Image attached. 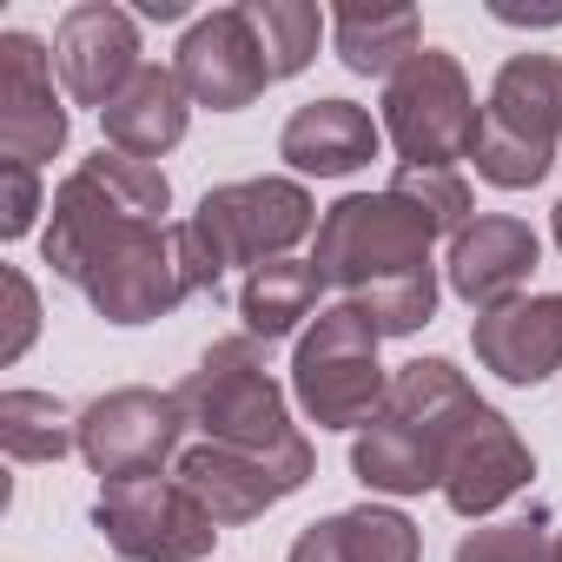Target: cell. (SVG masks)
Wrapping results in <instances>:
<instances>
[{
    "mask_svg": "<svg viewBox=\"0 0 562 562\" xmlns=\"http://www.w3.org/2000/svg\"><path fill=\"white\" fill-rule=\"evenodd\" d=\"M318 299H325V271L312 258H271L258 271H245L238 285V318H245V338H292L305 318H318Z\"/></svg>",
    "mask_w": 562,
    "mask_h": 562,
    "instance_id": "7402d4cb",
    "label": "cell"
},
{
    "mask_svg": "<svg viewBox=\"0 0 562 562\" xmlns=\"http://www.w3.org/2000/svg\"><path fill=\"white\" fill-rule=\"evenodd\" d=\"M378 139L384 126L351 106V100H312L285 120V133H278V159H292L299 172H318V179H345L358 166L378 159Z\"/></svg>",
    "mask_w": 562,
    "mask_h": 562,
    "instance_id": "d6986e66",
    "label": "cell"
},
{
    "mask_svg": "<svg viewBox=\"0 0 562 562\" xmlns=\"http://www.w3.org/2000/svg\"><path fill=\"white\" fill-rule=\"evenodd\" d=\"M490 14L496 21H516V27H562V0H555V8H516V0H496Z\"/></svg>",
    "mask_w": 562,
    "mask_h": 562,
    "instance_id": "f546056e",
    "label": "cell"
},
{
    "mask_svg": "<svg viewBox=\"0 0 562 562\" xmlns=\"http://www.w3.org/2000/svg\"><path fill=\"white\" fill-rule=\"evenodd\" d=\"M54 67H60V80L80 106L106 113L126 93V80L146 67L133 14L113 8V0H80V8H67V21L54 34Z\"/></svg>",
    "mask_w": 562,
    "mask_h": 562,
    "instance_id": "4fadbf2b",
    "label": "cell"
},
{
    "mask_svg": "<svg viewBox=\"0 0 562 562\" xmlns=\"http://www.w3.org/2000/svg\"><path fill=\"white\" fill-rule=\"evenodd\" d=\"M172 74L192 93V106H212V113H238L271 87V67H265V54H258L238 8H218V14L192 21L186 41H179Z\"/></svg>",
    "mask_w": 562,
    "mask_h": 562,
    "instance_id": "5bb4252c",
    "label": "cell"
},
{
    "mask_svg": "<svg viewBox=\"0 0 562 562\" xmlns=\"http://www.w3.org/2000/svg\"><path fill=\"white\" fill-rule=\"evenodd\" d=\"M172 212V186L153 159H133V153H93L80 159L60 192H54V218H47V265L67 285H87V271H100L113 251H126L133 238L159 232Z\"/></svg>",
    "mask_w": 562,
    "mask_h": 562,
    "instance_id": "3957f363",
    "label": "cell"
},
{
    "mask_svg": "<svg viewBox=\"0 0 562 562\" xmlns=\"http://www.w3.org/2000/svg\"><path fill=\"white\" fill-rule=\"evenodd\" d=\"M529 476H536V457H529V443L509 430V417L503 411H476L470 424H463V437H457V450H450V470H443V503L457 509V516H490V509H503L516 490H529Z\"/></svg>",
    "mask_w": 562,
    "mask_h": 562,
    "instance_id": "e0dca14e",
    "label": "cell"
},
{
    "mask_svg": "<svg viewBox=\"0 0 562 562\" xmlns=\"http://www.w3.org/2000/svg\"><path fill=\"white\" fill-rule=\"evenodd\" d=\"M186 437V404L179 391H106L80 411V457L93 463V476L120 483V476H159V463L179 450Z\"/></svg>",
    "mask_w": 562,
    "mask_h": 562,
    "instance_id": "8fae6325",
    "label": "cell"
},
{
    "mask_svg": "<svg viewBox=\"0 0 562 562\" xmlns=\"http://www.w3.org/2000/svg\"><path fill=\"white\" fill-rule=\"evenodd\" d=\"M67 146V106L54 93V60L34 34H0V153L54 159Z\"/></svg>",
    "mask_w": 562,
    "mask_h": 562,
    "instance_id": "9a60e30c",
    "label": "cell"
},
{
    "mask_svg": "<svg viewBox=\"0 0 562 562\" xmlns=\"http://www.w3.org/2000/svg\"><path fill=\"white\" fill-rule=\"evenodd\" d=\"M238 14H245V27H251V41L265 54L271 80H292V74L312 67L318 34H325V14L312 8V0H245Z\"/></svg>",
    "mask_w": 562,
    "mask_h": 562,
    "instance_id": "d4e9b609",
    "label": "cell"
},
{
    "mask_svg": "<svg viewBox=\"0 0 562 562\" xmlns=\"http://www.w3.org/2000/svg\"><path fill=\"white\" fill-rule=\"evenodd\" d=\"M285 562H424V536L404 509H384V503H358V509H338L325 522H312Z\"/></svg>",
    "mask_w": 562,
    "mask_h": 562,
    "instance_id": "ffe728a7",
    "label": "cell"
},
{
    "mask_svg": "<svg viewBox=\"0 0 562 562\" xmlns=\"http://www.w3.org/2000/svg\"><path fill=\"white\" fill-rule=\"evenodd\" d=\"M292 391H299V411L318 430H364L391 397V378L378 364V331L351 305L318 312L312 331L299 338Z\"/></svg>",
    "mask_w": 562,
    "mask_h": 562,
    "instance_id": "8992f818",
    "label": "cell"
},
{
    "mask_svg": "<svg viewBox=\"0 0 562 562\" xmlns=\"http://www.w3.org/2000/svg\"><path fill=\"white\" fill-rule=\"evenodd\" d=\"M139 14H146V21H179L186 8H179V0H139Z\"/></svg>",
    "mask_w": 562,
    "mask_h": 562,
    "instance_id": "4dcf8cb0",
    "label": "cell"
},
{
    "mask_svg": "<svg viewBox=\"0 0 562 562\" xmlns=\"http://www.w3.org/2000/svg\"><path fill=\"white\" fill-rule=\"evenodd\" d=\"M555 245H562V199H555Z\"/></svg>",
    "mask_w": 562,
    "mask_h": 562,
    "instance_id": "d6a6232c",
    "label": "cell"
},
{
    "mask_svg": "<svg viewBox=\"0 0 562 562\" xmlns=\"http://www.w3.org/2000/svg\"><path fill=\"white\" fill-rule=\"evenodd\" d=\"M218 265L205 258L192 225H159L146 238H133L126 251H113L100 271H87V305L106 325H153L166 312H179L199 292H218Z\"/></svg>",
    "mask_w": 562,
    "mask_h": 562,
    "instance_id": "52a82bcc",
    "label": "cell"
},
{
    "mask_svg": "<svg viewBox=\"0 0 562 562\" xmlns=\"http://www.w3.org/2000/svg\"><path fill=\"white\" fill-rule=\"evenodd\" d=\"M186 120H192V93L179 87L172 67H139L126 80V93L100 113L113 153H133V159H159L186 139Z\"/></svg>",
    "mask_w": 562,
    "mask_h": 562,
    "instance_id": "44dd1931",
    "label": "cell"
},
{
    "mask_svg": "<svg viewBox=\"0 0 562 562\" xmlns=\"http://www.w3.org/2000/svg\"><path fill=\"white\" fill-rule=\"evenodd\" d=\"M437 232L384 186V192H351L318 218V271L325 285L345 292V305L378 331V338H411L437 312V265H430Z\"/></svg>",
    "mask_w": 562,
    "mask_h": 562,
    "instance_id": "6da1fadb",
    "label": "cell"
},
{
    "mask_svg": "<svg viewBox=\"0 0 562 562\" xmlns=\"http://www.w3.org/2000/svg\"><path fill=\"white\" fill-rule=\"evenodd\" d=\"M542 562H562V529L549 536V555H542Z\"/></svg>",
    "mask_w": 562,
    "mask_h": 562,
    "instance_id": "1f68e13d",
    "label": "cell"
},
{
    "mask_svg": "<svg viewBox=\"0 0 562 562\" xmlns=\"http://www.w3.org/2000/svg\"><path fill=\"white\" fill-rule=\"evenodd\" d=\"M483 411V397L470 391V378L450 358H417L391 378L384 411L358 430L351 443V470L364 490L378 496H424L443 490L450 450L463 437V424Z\"/></svg>",
    "mask_w": 562,
    "mask_h": 562,
    "instance_id": "7a4b0ae2",
    "label": "cell"
},
{
    "mask_svg": "<svg viewBox=\"0 0 562 562\" xmlns=\"http://www.w3.org/2000/svg\"><path fill=\"white\" fill-rule=\"evenodd\" d=\"M100 536L126 562H205L218 542V522L192 503L179 476H120L93 503Z\"/></svg>",
    "mask_w": 562,
    "mask_h": 562,
    "instance_id": "30bf717a",
    "label": "cell"
},
{
    "mask_svg": "<svg viewBox=\"0 0 562 562\" xmlns=\"http://www.w3.org/2000/svg\"><path fill=\"white\" fill-rule=\"evenodd\" d=\"M331 34H338V60L364 80H391L424 41L417 27V8H338L331 14Z\"/></svg>",
    "mask_w": 562,
    "mask_h": 562,
    "instance_id": "603a6c76",
    "label": "cell"
},
{
    "mask_svg": "<svg viewBox=\"0 0 562 562\" xmlns=\"http://www.w3.org/2000/svg\"><path fill=\"white\" fill-rule=\"evenodd\" d=\"M384 133L404 153V166H457L476 159V93L443 47H417L391 80H384Z\"/></svg>",
    "mask_w": 562,
    "mask_h": 562,
    "instance_id": "ba28073f",
    "label": "cell"
},
{
    "mask_svg": "<svg viewBox=\"0 0 562 562\" xmlns=\"http://www.w3.org/2000/svg\"><path fill=\"white\" fill-rule=\"evenodd\" d=\"M536 258H542V238H536L522 218L490 212V218H470V225L450 238L443 271H450V292H457L463 305H476V318H483V312H503V305L522 299Z\"/></svg>",
    "mask_w": 562,
    "mask_h": 562,
    "instance_id": "2e32d148",
    "label": "cell"
},
{
    "mask_svg": "<svg viewBox=\"0 0 562 562\" xmlns=\"http://www.w3.org/2000/svg\"><path fill=\"white\" fill-rule=\"evenodd\" d=\"M470 345H476V364L496 371L503 384H542L549 371H562V292L483 312Z\"/></svg>",
    "mask_w": 562,
    "mask_h": 562,
    "instance_id": "ac0fdd59",
    "label": "cell"
},
{
    "mask_svg": "<svg viewBox=\"0 0 562 562\" xmlns=\"http://www.w3.org/2000/svg\"><path fill=\"white\" fill-rule=\"evenodd\" d=\"M0 450L14 463H60L67 450H80V417L47 391H8L0 397Z\"/></svg>",
    "mask_w": 562,
    "mask_h": 562,
    "instance_id": "cb8c5ba5",
    "label": "cell"
},
{
    "mask_svg": "<svg viewBox=\"0 0 562 562\" xmlns=\"http://www.w3.org/2000/svg\"><path fill=\"white\" fill-rule=\"evenodd\" d=\"M0 292H8V331H0V364H14V358L34 345V331H41V299H34V278H27L21 265L0 271Z\"/></svg>",
    "mask_w": 562,
    "mask_h": 562,
    "instance_id": "f1b7e54d",
    "label": "cell"
},
{
    "mask_svg": "<svg viewBox=\"0 0 562 562\" xmlns=\"http://www.w3.org/2000/svg\"><path fill=\"white\" fill-rule=\"evenodd\" d=\"M562 139V60L555 54H516L503 60L490 100H483V133H476V172L503 192H522L549 179Z\"/></svg>",
    "mask_w": 562,
    "mask_h": 562,
    "instance_id": "5b68a950",
    "label": "cell"
},
{
    "mask_svg": "<svg viewBox=\"0 0 562 562\" xmlns=\"http://www.w3.org/2000/svg\"><path fill=\"white\" fill-rule=\"evenodd\" d=\"M179 404H186V424L205 430V443L251 450V457H299V450H312L292 430L285 391H278V378L265 371L258 338H218L199 358V371H186Z\"/></svg>",
    "mask_w": 562,
    "mask_h": 562,
    "instance_id": "277c9868",
    "label": "cell"
},
{
    "mask_svg": "<svg viewBox=\"0 0 562 562\" xmlns=\"http://www.w3.org/2000/svg\"><path fill=\"white\" fill-rule=\"evenodd\" d=\"M542 555H549V516L542 509L490 522V529H470L457 542V562H542Z\"/></svg>",
    "mask_w": 562,
    "mask_h": 562,
    "instance_id": "4316f807",
    "label": "cell"
},
{
    "mask_svg": "<svg viewBox=\"0 0 562 562\" xmlns=\"http://www.w3.org/2000/svg\"><path fill=\"white\" fill-rule=\"evenodd\" d=\"M172 476L225 529V522H251L271 503L299 496L312 483V450H299V457H251V450H225V443H192Z\"/></svg>",
    "mask_w": 562,
    "mask_h": 562,
    "instance_id": "7c38bea8",
    "label": "cell"
},
{
    "mask_svg": "<svg viewBox=\"0 0 562 562\" xmlns=\"http://www.w3.org/2000/svg\"><path fill=\"white\" fill-rule=\"evenodd\" d=\"M391 192L443 238H457L463 225H470V186L457 179V166H397V179H391Z\"/></svg>",
    "mask_w": 562,
    "mask_h": 562,
    "instance_id": "484cf974",
    "label": "cell"
},
{
    "mask_svg": "<svg viewBox=\"0 0 562 562\" xmlns=\"http://www.w3.org/2000/svg\"><path fill=\"white\" fill-rule=\"evenodd\" d=\"M205 245V258L225 265H271L285 258L305 232H318V205L299 179H238V186H212L199 199V212L186 218Z\"/></svg>",
    "mask_w": 562,
    "mask_h": 562,
    "instance_id": "9c48e42d",
    "label": "cell"
},
{
    "mask_svg": "<svg viewBox=\"0 0 562 562\" xmlns=\"http://www.w3.org/2000/svg\"><path fill=\"white\" fill-rule=\"evenodd\" d=\"M41 218V172L27 159H0V238H27Z\"/></svg>",
    "mask_w": 562,
    "mask_h": 562,
    "instance_id": "83f0119b",
    "label": "cell"
}]
</instances>
